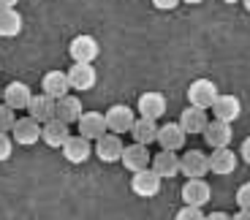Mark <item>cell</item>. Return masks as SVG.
I'll return each instance as SVG.
<instances>
[{"mask_svg":"<svg viewBox=\"0 0 250 220\" xmlns=\"http://www.w3.org/2000/svg\"><path fill=\"white\" fill-rule=\"evenodd\" d=\"M182 3H190V6H199V3H204V0H182Z\"/></svg>","mask_w":250,"mask_h":220,"instance_id":"36","label":"cell"},{"mask_svg":"<svg viewBox=\"0 0 250 220\" xmlns=\"http://www.w3.org/2000/svg\"><path fill=\"white\" fill-rule=\"evenodd\" d=\"M180 174H185L188 180H204L209 174V155L201 150H188L180 158Z\"/></svg>","mask_w":250,"mask_h":220,"instance_id":"2","label":"cell"},{"mask_svg":"<svg viewBox=\"0 0 250 220\" xmlns=\"http://www.w3.org/2000/svg\"><path fill=\"white\" fill-rule=\"evenodd\" d=\"M204 141L212 150H223V147H229L231 144V139H234V131H231V125L229 122H220V120H209V125L204 128Z\"/></svg>","mask_w":250,"mask_h":220,"instance_id":"10","label":"cell"},{"mask_svg":"<svg viewBox=\"0 0 250 220\" xmlns=\"http://www.w3.org/2000/svg\"><path fill=\"white\" fill-rule=\"evenodd\" d=\"M166 114V95L158 93V90H150V93L139 95V117H150L158 122V117Z\"/></svg>","mask_w":250,"mask_h":220,"instance_id":"13","label":"cell"},{"mask_svg":"<svg viewBox=\"0 0 250 220\" xmlns=\"http://www.w3.org/2000/svg\"><path fill=\"white\" fill-rule=\"evenodd\" d=\"M68 90H71V84H68V74L65 71H46L44 79H41V93L55 98V101L65 98Z\"/></svg>","mask_w":250,"mask_h":220,"instance_id":"11","label":"cell"},{"mask_svg":"<svg viewBox=\"0 0 250 220\" xmlns=\"http://www.w3.org/2000/svg\"><path fill=\"white\" fill-rule=\"evenodd\" d=\"M65 74H68L71 90H93L95 82H98L95 68H93V65H87V63H74Z\"/></svg>","mask_w":250,"mask_h":220,"instance_id":"16","label":"cell"},{"mask_svg":"<svg viewBox=\"0 0 250 220\" xmlns=\"http://www.w3.org/2000/svg\"><path fill=\"white\" fill-rule=\"evenodd\" d=\"M104 117H106L109 133H117V136L120 133H131L133 122H136V112L131 106H125V103H114Z\"/></svg>","mask_w":250,"mask_h":220,"instance_id":"3","label":"cell"},{"mask_svg":"<svg viewBox=\"0 0 250 220\" xmlns=\"http://www.w3.org/2000/svg\"><path fill=\"white\" fill-rule=\"evenodd\" d=\"M98 52H101V46H98V41H95L93 36H76L68 44V55H71L74 63L93 65V60L98 57Z\"/></svg>","mask_w":250,"mask_h":220,"instance_id":"6","label":"cell"},{"mask_svg":"<svg viewBox=\"0 0 250 220\" xmlns=\"http://www.w3.org/2000/svg\"><path fill=\"white\" fill-rule=\"evenodd\" d=\"M68 125L65 122H60V120H49V122H44L41 125V141H44L46 147H52V150H62V144L68 141Z\"/></svg>","mask_w":250,"mask_h":220,"instance_id":"17","label":"cell"},{"mask_svg":"<svg viewBox=\"0 0 250 220\" xmlns=\"http://www.w3.org/2000/svg\"><path fill=\"white\" fill-rule=\"evenodd\" d=\"M79 136H84L87 141H98L101 136H106L109 128H106V117L101 112H84L79 117Z\"/></svg>","mask_w":250,"mask_h":220,"instance_id":"7","label":"cell"},{"mask_svg":"<svg viewBox=\"0 0 250 220\" xmlns=\"http://www.w3.org/2000/svg\"><path fill=\"white\" fill-rule=\"evenodd\" d=\"M209 125V117H207L204 109L188 106L185 112L180 114V128L185 133H204V128Z\"/></svg>","mask_w":250,"mask_h":220,"instance_id":"24","label":"cell"},{"mask_svg":"<svg viewBox=\"0 0 250 220\" xmlns=\"http://www.w3.org/2000/svg\"><path fill=\"white\" fill-rule=\"evenodd\" d=\"M231 220H250V212H245V209H239L237 215H231Z\"/></svg>","mask_w":250,"mask_h":220,"instance_id":"35","label":"cell"},{"mask_svg":"<svg viewBox=\"0 0 250 220\" xmlns=\"http://www.w3.org/2000/svg\"><path fill=\"white\" fill-rule=\"evenodd\" d=\"M209 199H212V188L207 180H188L182 185V201L188 207H204Z\"/></svg>","mask_w":250,"mask_h":220,"instance_id":"9","label":"cell"},{"mask_svg":"<svg viewBox=\"0 0 250 220\" xmlns=\"http://www.w3.org/2000/svg\"><path fill=\"white\" fill-rule=\"evenodd\" d=\"M223 3H242V0H223Z\"/></svg>","mask_w":250,"mask_h":220,"instance_id":"38","label":"cell"},{"mask_svg":"<svg viewBox=\"0 0 250 220\" xmlns=\"http://www.w3.org/2000/svg\"><path fill=\"white\" fill-rule=\"evenodd\" d=\"M242 6H245V8H248V11H250V0H242Z\"/></svg>","mask_w":250,"mask_h":220,"instance_id":"37","label":"cell"},{"mask_svg":"<svg viewBox=\"0 0 250 220\" xmlns=\"http://www.w3.org/2000/svg\"><path fill=\"white\" fill-rule=\"evenodd\" d=\"M14 155V139L8 133H0V163Z\"/></svg>","mask_w":250,"mask_h":220,"instance_id":"29","label":"cell"},{"mask_svg":"<svg viewBox=\"0 0 250 220\" xmlns=\"http://www.w3.org/2000/svg\"><path fill=\"white\" fill-rule=\"evenodd\" d=\"M11 139L22 147H33L36 141H41V122H36L30 114L27 117H17V122L11 128Z\"/></svg>","mask_w":250,"mask_h":220,"instance_id":"4","label":"cell"},{"mask_svg":"<svg viewBox=\"0 0 250 220\" xmlns=\"http://www.w3.org/2000/svg\"><path fill=\"white\" fill-rule=\"evenodd\" d=\"M218 84L212 82V79H196V82H190V87H188V101H190V106L196 109H212V103L218 101Z\"/></svg>","mask_w":250,"mask_h":220,"instance_id":"1","label":"cell"},{"mask_svg":"<svg viewBox=\"0 0 250 220\" xmlns=\"http://www.w3.org/2000/svg\"><path fill=\"white\" fill-rule=\"evenodd\" d=\"M182 0H152V6L158 8V11H171V8H177Z\"/></svg>","mask_w":250,"mask_h":220,"instance_id":"31","label":"cell"},{"mask_svg":"<svg viewBox=\"0 0 250 220\" xmlns=\"http://www.w3.org/2000/svg\"><path fill=\"white\" fill-rule=\"evenodd\" d=\"M19 0H0V11H6V8H17Z\"/></svg>","mask_w":250,"mask_h":220,"instance_id":"34","label":"cell"},{"mask_svg":"<svg viewBox=\"0 0 250 220\" xmlns=\"http://www.w3.org/2000/svg\"><path fill=\"white\" fill-rule=\"evenodd\" d=\"M30 98H33V93L25 82H8V87H3V103L8 109H14V112L27 109L30 106Z\"/></svg>","mask_w":250,"mask_h":220,"instance_id":"14","label":"cell"},{"mask_svg":"<svg viewBox=\"0 0 250 220\" xmlns=\"http://www.w3.org/2000/svg\"><path fill=\"white\" fill-rule=\"evenodd\" d=\"M131 190L139 196V199H152V196L161 193V177H158L152 169L136 171V174L131 177Z\"/></svg>","mask_w":250,"mask_h":220,"instance_id":"8","label":"cell"},{"mask_svg":"<svg viewBox=\"0 0 250 220\" xmlns=\"http://www.w3.org/2000/svg\"><path fill=\"white\" fill-rule=\"evenodd\" d=\"M0 103H3V87H0Z\"/></svg>","mask_w":250,"mask_h":220,"instance_id":"39","label":"cell"},{"mask_svg":"<svg viewBox=\"0 0 250 220\" xmlns=\"http://www.w3.org/2000/svg\"><path fill=\"white\" fill-rule=\"evenodd\" d=\"M22 33V14L17 8L0 11V38H17Z\"/></svg>","mask_w":250,"mask_h":220,"instance_id":"26","label":"cell"},{"mask_svg":"<svg viewBox=\"0 0 250 220\" xmlns=\"http://www.w3.org/2000/svg\"><path fill=\"white\" fill-rule=\"evenodd\" d=\"M123 139L117 136V133H106V136H101L98 141H95V155L104 160V163H117L120 158H123Z\"/></svg>","mask_w":250,"mask_h":220,"instance_id":"15","label":"cell"},{"mask_svg":"<svg viewBox=\"0 0 250 220\" xmlns=\"http://www.w3.org/2000/svg\"><path fill=\"white\" fill-rule=\"evenodd\" d=\"M237 169V152L231 147H223V150H212L209 155V171L218 177H226V174H234Z\"/></svg>","mask_w":250,"mask_h":220,"instance_id":"21","label":"cell"},{"mask_svg":"<svg viewBox=\"0 0 250 220\" xmlns=\"http://www.w3.org/2000/svg\"><path fill=\"white\" fill-rule=\"evenodd\" d=\"M120 163L131 171V174H136V171L150 169V166H152V155H150V150H147L144 144H136V141H133V144H128V147L123 150Z\"/></svg>","mask_w":250,"mask_h":220,"instance_id":"5","label":"cell"},{"mask_svg":"<svg viewBox=\"0 0 250 220\" xmlns=\"http://www.w3.org/2000/svg\"><path fill=\"white\" fill-rule=\"evenodd\" d=\"M82 114H84L82 101L76 98V95H71V93L55 103V117L60 120V122H65V125H74V122H79Z\"/></svg>","mask_w":250,"mask_h":220,"instance_id":"19","label":"cell"},{"mask_svg":"<svg viewBox=\"0 0 250 220\" xmlns=\"http://www.w3.org/2000/svg\"><path fill=\"white\" fill-rule=\"evenodd\" d=\"M131 136H133L136 144H144V147L152 144L158 139V122L150 117H136V122H133V128H131Z\"/></svg>","mask_w":250,"mask_h":220,"instance_id":"25","label":"cell"},{"mask_svg":"<svg viewBox=\"0 0 250 220\" xmlns=\"http://www.w3.org/2000/svg\"><path fill=\"white\" fill-rule=\"evenodd\" d=\"M55 98H49V95L38 93L30 98V106H27V112H30V117L36 120V122H49V120H55Z\"/></svg>","mask_w":250,"mask_h":220,"instance_id":"23","label":"cell"},{"mask_svg":"<svg viewBox=\"0 0 250 220\" xmlns=\"http://www.w3.org/2000/svg\"><path fill=\"white\" fill-rule=\"evenodd\" d=\"M185 136L188 133L180 128V122H166V125L158 128V144H161V150H169V152H177L182 150V144H185Z\"/></svg>","mask_w":250,"mask_h":220,"instance_id":"18","label":"cell"},{"mask_svg":"<svg viewBox=\"0 0 250 220\" xmlns=\"http://www.w3.org/2000/svg\"><path fill=\"white\" fill-rule=\"evenodd\" d=\"M209 112L215 114V120H220V122H229V125H231L234 120L242 114V103H239L237 95L226 93V95H218V101L212 103V109H209Z\"/></svg>","mask_w":250,"mask_h":220,"instance_id":"12","label":"cell"},{"mask_svg":"<svg viewBox=\"0 0 250 220\" xmlns=\"http://www.w3.org/2000/svg\"><path fill=\"white\" fill-rule=\"evenodd\" d=\"M174 220H207V215L201 212V207H182L180 212H177V218Z\"/></svg>","mask_w":250,"mask_h":220,"instance_id":"28","label":"cell"},{"mask_svg":"<svg viewBox=\"0 0 250 220\" xmlns=\"http://www.w3.org/2000/svg\"><path fill=\"white\" fill-rule=\"evenodd\" d=\"M93 155V150H90V141L84 136H68V141L62 144V158L68 160V163H84L87 158Z\"/></svg>","mask_w":250,"mask_h":220,"instance_id":"22","label":"cell"},{"mask_svg":"<svg viewBox=\"0 0 250 220\" xmlns=\"http://www.w3.org/2000/svg\"><path fill=\"white\" fill-rule=\"evenodd\" d=\"M152 171H155L161 180H171V177L180 174V155H174V152L169 150H161L158 155H152Z\"/></svg>","mask_w":250,"mask_h":220,"instance_id":"20","label":"cell"},{"mask_svg":"<svg viewBox=\"0 0 250 220\" xmlns=\"http://www.w3.org/2000/svg\"><path fill=\"white\" fill-rule=\"evenodd\" d=\"M237 204H239V209L250 212V182L239 185V190H237Z\"/></svg>","mask_w":250,"mask_h":220,"instance_id":"30","label":"cell"},{"mask_svg":"<svg viewBox=\"0 0 250 220\" xmlns=\"http://www.w3.org/2000/svg\"><path fill=\"white\" fill-rule=\"evenodd\" d=\"M14 122H17V114H14V109H8L6 103H0V133H11Z\"/></svg>","mask_w":250,"mask_h":220,"instance_id":"27","label":"cell"},{"mask_svg":"<svg viewBox=\"0 0 250 220\" xmlns=\"http://www.w3.org/2000/svg\"><path fill=\"white\" fill-rule=\"evenodd\" d=\"M207 220H231V215L229 212H212V215H207Z\"/></svg>","mask_w":250,"mask_h":220,"instance_id":"33","label":"cell"},{"mask_svg":"<svg viewBox=\"0 0 250 220\" xmlns=\"http://www.w3.org/2000/svg\"><path fill=\"white\" fill-rule=\"evenodd\" d=\"M239 158H242L245 163L250 166V136L245 139V141H242V147H239Z\"/></svg>","mask_w":250,"mask_h":220,"instance_id":"32","label":"cell"}]
</instances>
